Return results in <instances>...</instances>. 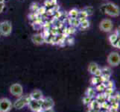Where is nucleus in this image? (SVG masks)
Returning a JSON list of instances; mask_svg holds the SVG:
<instances>
[{
  "instance_id": "obj_1",
  "label": "nucleus",
  "mask_w": 120,
  "mask_h": 112,
  "mask_svg": "<svg viewBox=\"0 0 120 112\" xmlns=\"http://www.w3.org/2000/svg\"><path fill=\"white\" fill-rule=\"evenodd\" d=\"M100 9L104 14L110 16H118L120 14L119 8L117 5H116L115 4L111 2L104 4L103 5H101Z\"/></svg>"
},
{
  "instance_id": "obj_2",
  "label": "nucleus",
  "mask_w": 120,
  "mask_h": 112,
  "mask_svg": "<svg viewBox=\"0 0 120 112\" xmlns=\"http://www.w3.org/2000/svg\"><path fill=\"white\" fill-rule=\"evenodd\" d=\"M107 61L109 65L112 67H116L120 64V55L116 52H110L107 56Z\"/></svg>"
},
{
  "instance_id": "obj_3",
  "label": "nucleus",
  "mask_w": 120,
  "mask_h": 112,
  "mask_svg": "<svg viewBox=\"0 0 120 112\" xmlns=\"http://www.w3.org/2000/svg\"><path fill=\"white\" fill-rule=\"evenodd\" d=\"M12 25L10 21H3L0 23V35L8 36L11 34Z\"/></svg>"
},
{
  "instance_id": "obj_4",
  "label": "nucleus",
  "mask_w": 120,
  "mask_h": 112,
  "mask_svg": "<svg viewBox=\"0 0 120 112\" xmlns=\"http://www.w3.org/2000/svg\"><path fill=\"white\" fill-rule=\"evenodd\" d=\"M30 100H31L30 96H24V97L21 96L17 100L15 101L14 107L16 109H21L24 106L28 105Z\"/></svg>"
},
{
  "instance_id": "obj_5",
  "label": "nucleus",
  "mask_w": 120,
  "mask_h": 112,
  "mask_svg": "<svg viewBox=\"0 0 120 112\" xmlns=\"http://www.w3.org/2000/svg\"><path fill=\"white\" fill-rule=\"evenodd\" d=\"M11 102L8 98L0 99V112H9L12 108Z\"/></svg>"
},
{
  "instance_id": "obj_6",
  "label": "nucleus",
  "mask_w": 120,
  "mask_h": 112,
  "mask_svg": "<svg viewBox=\"0 0 120 112\" xmlns=\"http://www.w3.org/2000/svg\"><path fill=\"white\" fill-rule=\"evenodd\" d=\"M113 22L109 19H105L101 21L99 24V28L105 32H109L112 30L113 28Z\"/></svg>"
},
{
  "instance_id": "obj_7",
  "label": "nucleus",
  "mask_w": 120,
  "mask_h": 112,
  "mask_svg": "<svg viewBox=\"0 0 120 112\" xmlns=\"http://www.w3.org/2000/svg\"><path fill=\"white\" fill-rule=\"evenodd\" d=\"M10 92L13 96L20 97L21 96H22L23 93L22 86L20 84H17V83L12 85L10 88Z\"/></svg>"
},
{
  "instance_id": "obj_8",
  "label": "nucleus",
  "mask_w": 120,
  "mask_h": 112,
  "mask_svg": "<svg viewBox=\"0 0 120 112\" xmlns=\"http://www.w3.org/2000/svg\"><path fill=\"white\" fill-rule=\"evenodd\" d=\"M41 101V108L42 109H49L52 108L55 105V102L54 100L51 97H45L40 99Z\"/></svg>"
},
{
  "instance_id": "obj_9",
  "label": "nucleus",
  "mask_w": 120,
  "mask_h": 112,
  "mask_svg": "<svg viewBox=\"0 0 120 112\" xmlns=\"http://www.w3.org/2000/svg\"><path fill=\"white\" fill-rule=\"evenodd\" d=\"M28 107L30 109L34 112H39L42 110L41 108V101L40 100H34V99H31L28 102Z\"/></svg>"
},
{
  "instance_id": "obj_10",
  "label": "nucleus",
  "mask_w": 120,
  "mask_h": 112,
  "mask_svg": "<svg viewBox=\"0 0 120 112\" xmlns=\"http://www.w3.org/2000/svg\"><path fill=\"white\" fill-rule=\"evenodd\" d=\"M31 40L35 45H41L44 43L43 37L40 34H37V35H33L31 37Z\"/></svg>"
},
{
  "instance_id": "obj_11",
  "label": "nucleus",
  "mask_w": 120,
  "mask_h": 112,
  "mask_svg": "<svg viewBox=\"0 0 120 112\" xmlns=\"http://www.w3.org/2000/svg\"><path fill=\"white\" fill-rule=\"evenodd\" d=\"M31 99H34V100H40L43 98V93L39 90H35L29 95Z\"/></svg>"
},
{
  "instance_id": "obj_12",
  "label": "nucleus",
  "mask_w": 120,
  "mask_h": 112,
  "mask_svg": "<svg viewBox=\"0 0 120 112\" xmlns=\"http://www.w3.org/2000/svg\"><path fill=\"white\" fill-rule=\"evenodd\" d=\"M90 109H93V110L96 111H98L99 109L101 108V104L96 100H96L91 101L90 102Z\"/></svg>"
},
{
  "instance_id": "obj_13",
  "label": "nucleus",
  "mask_w": 120,
  "mask_h": 112,
  "mask_svg": "<svg viewBox=\"0 0 120 112\" xmlns=\"http://www.w3.org/2000/svg\"><path fill=\"white\" fill-rule=\"evenodd\" d=\"M99 69L98 68V66L96 63H94V62H91V63L89 64V67H88V70L89 72L91 73V74H93L96 72V70Z\"/></svg>"
},
{
  "instance_id": "obj_14",
  "label": "nucleus",
  "mask_w": 120,
  "mask_h": 112,
  "mask_svg": "<svg viewBox=\"0 0 120 112\" xmlns=\"http://www.w3.org/2000/svg\"><path fill=\"white\" fill-rule=\"evenodd\" d=\"M95 94H96V91H95V90L92 88H89L87 90H86V97H90L91 99H92L93 97H94Z\"/></svg>"
},
{
  "instance_id": "obj_15",
  "label": "nucleus",
  "mask_w": 120,
  "mask_h": 112,
  "mask_svg": "<svg viewBox=\"0 0 120 112\" xmlns=\"http://www.w3.org/2000/svg\"><path fill=\"white\" fill-rule=\"evenodd\" d=\"M106 99H107V96H106L105 93H103V94H99V95H98L97 97H96V100L99 103H100V104H101V103L105 102Z\"/></svg>"
},
{
  "instance_id": "obj_16",
  "label": "nucleus",
  "mask_w": 120,
  "mask_h": 112,
  "mask_svg": "<svg viewBox=\"0 0 120 112\" xmlns=\"http://www.w3.org/2000/svg\"><path fill=\"white\" fill-rule=\"evenodd\" d=\"M119 37V36L116 34H113V35H111L110 37H109V40H110V44L112 45L116 40Z\"/></svg>"
},
{
  "instance_id": "obj_17",
  "label": "nucleus",
  "mask_w": 120,
  "mask_h": 112,
  "mask_svg": "<svg viewBox=\"0 0 120 112\" xmlns=\"http://www.w3.org/2000/svg\"><path fill=\"white\" fill-rule=\"evenodd\" d=\"M96 89L98 91H100V92H102V91H104L105 89H106V86L105 84H103V83H101V84H100L99 85H98L96 87Z\"/></svg>"
},
{
  "instance_id": "obj_18",
  "label": "nucleus",
  "mask_w": 120,
  "mask_h": 112,
  "mask_svg": "<svg viewBox=\"0 0 120 112\" xmlns=\"http://www.w3.org/2000/svg\"><path fill=\"white\" fill-rule=\"evenodd\" d=\"M91 102V98L90 97H86L83 99V102L84 103V104H90V102Z\"/></svg>"
},
{
  "instance_id": "obj_19",
  "label": "nucleus",
  "mask_w": 120,
  "mask_h": 112,
  "mask_svg": "<svg viewBox=\"0 0 120 112\" xmlns=\"http://www.w3.org/2000/svg\"><path fill=\"white\" fill-rule=\"evenodd\" d=\"M99 81H100V80H99L98 78H93L92 80H91V83H92V84L94 85L98 84Z\"/></svg>"
},
{
  "instance_id": "obj_20",
  "label": "nucleus",
  "mask_w": 120,
  "mask_h": 112,
  "mask_svg": "<svg viewBox=\"0 0 120 112\" xmlns=\"http://www.w3.org/2000/svg\"><path fill=\"white\" fill-rule=\"evenodd\" d=\"M81 26L82 28H86L89 26V22L87 21V20H84L81 23Z\"/></svg>"
},
{
  "instance_id": "obj_21",
  "label": "nucleus",
  "mask_w": 120,
  "mask_h": 112,
  "mask_svg": "<svg viewBox=\"0 0 120 112\" xmlns=\"http://www.w3.org/2000/svg\"><path fill=\"white\" fill-rule=\"evenodd\" d=\"M94 75H95V76H96V77H100V76H101V70L98 69V70H96V72L94 73Z\"/></svg>"
},
{
  "instance_id": "obj_22",
  "label": "nucleus",
  "mask_w": 120,
  "mask_h": 112,
  "mask_svg": "<svg viewBox=\"0 0 120 112\" xmlns=\"http://www.w3.org/2000/svg\"><path fill=\"white\" fill-rule=\"evenodd\" d=\"M39 112H55L53 111L52 108H49V109H42L40 110Z\"/></svg>"
},
{
  "instance_id": "obj_23",
  "label": "nucleus",
  "mask_w": 120,
  "mask_h": 112,
  "mask_svg": "<svg viewBox=\"0 0 120 112\" xmlns=\"http://www.w3.org/2000/svg\"><path fill=\"white\" fill-rule=\"evenodd\" d=\"M4 8H5V2L0 3V14H1L2 12L3 11Z\"/></svg>"
},
{
  "instance_id": "obj_24",
  "label": "nucleus",
  "mask_w": 120,
  "mask_h": 112,
  "mask_svg": "<svg viewBox=\"0 0 120 112\" xmlns=\"http://www.w3.org/2000/svg\"><path fill=\"white\" fill-rule=\"evenodd\" d=\"M109 112H118V108H115L111 106L109 108Z\"/></svg>"
},
{
  "instance_id": "obj_25",
  "label": "nucleus",
  "mask_w": 120,
  "mask_h": 112,
  "mask_svg": "<svg viewBox=\"0 0 120 112\" xmlns=\"http://www.w3.org/2000/svg\"><path fill=\"white\" fill-rule=\"evenodd\" d=\"M5 2V0H0V3H3Z\"/></svg>"
}]
</instances>
